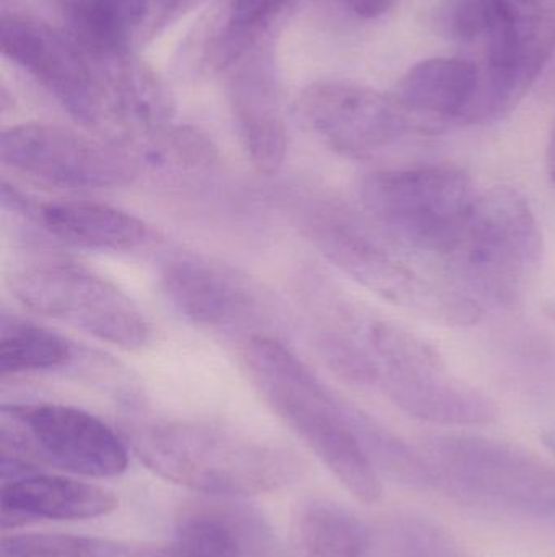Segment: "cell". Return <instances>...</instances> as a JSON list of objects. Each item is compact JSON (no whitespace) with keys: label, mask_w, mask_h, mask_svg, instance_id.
Listing matches in <instances>:
<instances>
[{"label":"cell","mask_w":555,"mask_h":557,"mask_svg":"<svg viewBox=\"0 0 555 557\" xmlns=\"http://www.w3.org/2000/svg\"><path fill=\"white\" fill-rule=\"evenodd\" d=\"M13 297L33 313L61 321L124 350L142 349L150 326L126 292L93 271L64 261L20 268L9 278Z\"/></svg>","instance_id":"cell-10"},{"label":"cell","mask_w":555,"mask_h":557,"mask_svg":"<svg viewBox=\"0 0 555 557\" xmlns=\"http://www.w3.org/2000/svg\"><path fill=\"white\" fill-rule=\"evenodd\" d=\"M0 48L81 126L100 129L116 123L106 78L93 71L71 36L39 20L2 15Z\"/></svg>","instance_id":"cell-12"},{"label":"cell","mask_w":555,"mask_h":557,"mask_svg":"<svg viewBox=\"0 0 555 557\" xmlns=\"http://www.w3.org/2000/svg\"><path fill=\"white\" fill-rule=\"evenodd\" d=\"M367 343L378 383L417 421L450 428L491 424L499 409L484 393L450 372L430 344L396 324L371 321Z\"/></svg>","instance_id":"cell-9"},{"label":"cell","mask_w":555,"mask_h":557,"mask_svg":"<svg viewBox=\"0 0 555 557\" xmlns=\"http://www.w3.org/2000/svg\"><path fill=\"white\" fill-rule=\"evenodd\" d=\"M225 71L244 150L260 172L276 173L286 162L287 127L273 51L261 41Z\"/></svg>","instance_id":"cell-15"},{"label":"cell","mask_w":555,"mask_h":557,"mask_svg":"<svg viewBox=\"0 0 555 557\" xmlns=\"http://www.w3.org/2000/svg\"><path fill=\"white\" fill-rule=\"evenodd\" d=\"M3 166L42 185L64 189H108L139 178L127 147L108 146L51 124H20L0 136Z\"/></svg>","instance_id":"cell-11"},{"label":"cell","mask_w":555,"mask_h":557,"mask_svg":"<svg viewBox=\"0 0 555 557\" xmlns=\"http://www.w3.org/2000/svg\"><path fill=\"white\" fill-rule=\"evenodd\" d=\"M126 435L137 457L159 476L207 496L273 493L300 473V461L283 448L214 425L153 421L134 424Z\"/></svg>","instance_id":"cell-3"},{"label":"cell","mask_w":555,"mask_h":557,"mask_svg":"<svg viewBox=\"0 0 555 557\" xmlns=\"http://www.w3.org/2000/svg\"><path fill=\"white\" fill-rule=\"evenodd\" d=\"M116 507V497L103 487L41 471L2 480L0 487L3 532L29 520L97 519Z\"/></svg>","instance_id":"cell-19"},{"label":"cell","mask_w":555,"mask_h":557,"mask_svg":"<svg viewBox=\"0 0 555 557\" xmlns=\"http://www.w3.org/2000/svg\"><path fill=\"white\" fill-rule=\"evenodd\" d=\"M541 258L543 235L527 199L497 186L481 193L462 244L443 268L482 308H514L537 276Z\"/></svg>","instance_id":"cell-6"},{"label":"cell","mask_w":555,"mask_h":557,"mask_svg":"<svg viewBox=\"0 0 555 557\" xmlns=\"http://www.w3.org/2000/svg\"><path fill=\"white\" fill-rule=\"evenodd\" d=\"M9 211L28 215L51 237L87 250L134 253L159 244L155 228L129 212L93 201H52L35 205L16 193Z\"/></svg>","instance_id":"cell-16"},{"label":"cell","mask_w":555,"mask_h":557,"mask_svg":"<svg viewBox=\"0 0 555 557\" xmlns=\"http://www.w3.org/2000/svg\"><path fill=\"white\" fill-rule=\"evenodd\" d=\"M419 451L437 486L476 503L555 519V468L515 445L442 434L426 438Z\"/></svg>","instance_id":"cell-8"},{"label":"cell","mask_w":555,"mask_h":557,"mask_svg":"<svg viewBox=\"0 0 555 557\" xmlns=\"http://www.w3.org/2000/svg\"><path fill=\"white\" fill-rule=\"evenodd\" d=\"M160 284L178 313L205 330H243L263 313V298L253 282L202 255L169 258Z\"/></svg>","instance_id":"cell-14"},{"label":"cell","mask_w":555,"mask_h":557,"mask_svg":"<svg viewBox=\"0 0 555 557\" xmlns=\"http://www.w3.org/2000/svg\"><path fill=\"white\" fill-rule=\"evenodd\" d=\"M295 116L326 146L351 159H371L420 131L394 95L344 81L308 85Z\"/></svg>","instance_id":"cell-13"},{"label":"cell","mask_w":555,"mask_h":557,"mask_svg":"<svg viewBox=\"0 0 555 557\" xmlns=\"http://www.w3.org/2000/svg\"><path fill=\"white\" fill-rule=\"evenodd\" d=\"M295 0H230L212 59L222 71L263 41L267 29Z\"/></svg>","instance_id":"cell-25"},{"label":"cell","mask_w":555,"mask_h":557,"mask_svg":"<svg viewBox=\"0 0 555 557\" xmlns=\"http://www.w3.org/2000/svg\"><path fill=\"white\" fill-rule=\"evenodd\" d=\"M481 94L475 62L430 58L409 69L394 97L424 133L443 124H476Z\"/></svg>","instance_id":"cell-17"},{"label":"cell","mask_w":555,"mask_h":557,"mask_svg":"<svg viewBox=\"0 0 555 557\" xmlns=\"http://www.w3.org/2000/svg\"><path fill=\"white\" fill-rule=\"evenodd\" d=\"M152 12V0H67L64 5L68 36L88 58L108 64L129 55Z\"/></svg>","instance_id":"cell-20"},{"label":"cell","mask_w":555,"mask_h":557,"mask_svg":"<svg viewBox=\"0 0 555 557\" xmlns=\"http://www.w3.org/2000/svg\"><path fill=\"white\" fill-rule=\"evenodd\" d=\"M452 26L463 41L484 42L476 124L514 110L555 52V0H458Z\"/></svg>","instance_id":"cell-5"},{"label":"cell","mask_w":555,"mask_h":557,"mask_svg":"<svg viewBox=\"0 0 555 557\" xmlns=\"http://www.w3.org/2000/svg\"><path fill=\"white\" fill-rule=\"evenodd\" d=\"M358 196L371 221L443 267L462 244L481 193L463 170L424 163L374 170L361 180Z\"/></svg>","instance_id":"cell-4"},{"label":"cell","mask_w":555,"mask_h":557,"mask_svg":"<svg viewBox=\"0 0 555 557\" xmlns=\"http://www.w3.org/2000/svg\"><path fill=\"white\" fill-rule=\"evenodd\" d=\"M140 170L173 176L211 172L218 162L217 147L205 134L185 126H165L142 139L127 144Z\"/></svg>","instance_id":"cell-22"},{"label":"cell","mask_w":555,"mask_h":557,"mask_svg":"<svg viewBox=\"0 0 555 557\" xmlns=\"http://www.w3.org/2000/svg\"><path fill=\"white\" fill-rule=\"evenodd\" d=\"M188 2L191 0H152V7L155 12L162 13L163 18H166L172 13L181 10Z\"/></svg>","instance_id":"cell-27"},{"label":"cell","mask_w":555,"mask_h":557,"mask_svg":"<svg viewBox=\"0 0 555 557\" xmlns=\"http://www.w3.org/2000/svg\"><path fill=\"white\" fill-rule=\"evenodd\" d=\"M2 480L59 468L87 478L119 476L127 447L101 419L54 403L3 405L0 411Z\"/></svg>","instance_id":"cell-7"},{"label":"cell","mask_w":555,"mask_h":557,"mask_svg":"<svg viewBox=\"0 0 555 557\" xmlns=\"http://www.w3.org/2000/svg\"><path fill=\"white\" fill-rule=\"evenodd\" d=\"M248 373L267 405L303 444L364 504L380 500V473L355 425V409L342 405L286 344L254 334L244 344Z\"/></svg>","instance_id":"cell-2"},{"label":"cell","mask_w":555,"mask_h":557,"mask_svg":"<svg viewBox=\"0 0 555 557\" xmlns=\"http://www.w3.org/2000/svg\"><path fill=\"white\" fill-rule=\"evenodd\" d=\"M175 546L182 557H287L260 513L228 500L186 506Z\"/></svg>","instance_id":"cell-18"},{"label":"cell","mask_w":555,"mask_h":557,"mask_svg":"<svg viewBox=\"0 0 555 557\" xmlns=\"http://www.w3.org/2000/svg\"><path fill=\"white\" fill-rule=\"evenodd\" d=\"M306 235L342 273L398 307L452 326L482 317L484 308L439 261L411 250L367 214L326 202L306 219Z\"/></svg>","instance_id":"cell-1"},{"label":"cell","mask_w":555,"mask_h":557,"mask_svg":"<svg viewBox=\"0 0 555 557\" xmlns=\"http://www.w3.org/2000/svg\"><path fill=\"white\" fill-rule=\"evenodd\" d=\"M72 346L48 327L2 314L0 320V373L7 376L59 369L71 362Z\"/></svg>","instance_id":"cell-23"},{"label":"cell","mask_w":555,"mask_h":557,"mask_svg":"<svg viewBox=\"0 0 555 557\" xmlns=\"http://www.w3.org/2000/svg\"><path fill=\"white\" fill-rule=\"evenodd\" d=\"M390 553L391 557H469L449 530L416 513H404L393 520Z\"/></svg>","instance_id":"cell-26"},{"label":"cell","mask_w":555,"mask_h":557,"mask_svg":"<svg viewBox=\"0 0 555 557\" xmlns=\"http://www.w3.org/2000/svg\"><path fill=\"white\" fill-rule=\"evenodd\" d=\"M543 442L547 448L555 455V431H547L543 434Z\"/></svg>","instance_id":"cell-28"},{"label":"cell","mask_w":555,"mask_h":557,"mask_svg":"<svg viewBox=\"0 0 555 557\" xmlns=\"http://www.w3.org/2000/svg\"><path fill=\"white\" fill-rule=\"evenodd\" d=\"M368 546V527L329 500L303 504L293 520L292 557H364Z\"/></svg>","instance_id":"cell-21"},{"label":"cell","mask_w":555,"mask_h":557,"mask_svg":"<svg viewBox=\"0 0 555 557\" xmlns=\"http://www.w3.org/2000/svg\"><path fill=\"white\" fill-rule=\"evenodd\" d=\"M0 557H182L175 545H133L90 536L36 535L3 536Z\"/></svg>","instance_id":"cell-24"}]
</instances>
